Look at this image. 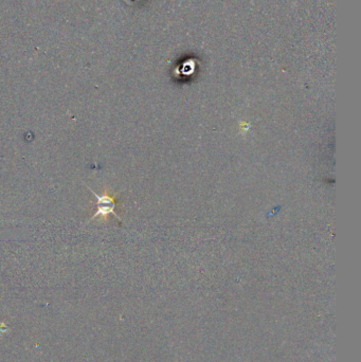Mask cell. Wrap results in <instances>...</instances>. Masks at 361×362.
<instances>
[{"label": "cell", "mask_w": 361, "mask_h": 362, "mask_svg": "<svg viewBox=\"0 0 361 362\" xmlns=\"http://www.w3.org/2000/svg\"><path fill=\"white\" fill-rule=\"evenodd\" d=\"M89 190L96 198V207H97L96 212L93 214V216L90 218V220H93L98 217H101L103 219H107V217L110 215L117 216L120 219V217L117 215L116 212H114V209H116V201H114L113 196H110L107 193H105L102 196H100L96 193H94L92 188L89 187Z\"/></svg>", "instance_id": "6da1fadb"}]
</instances>
